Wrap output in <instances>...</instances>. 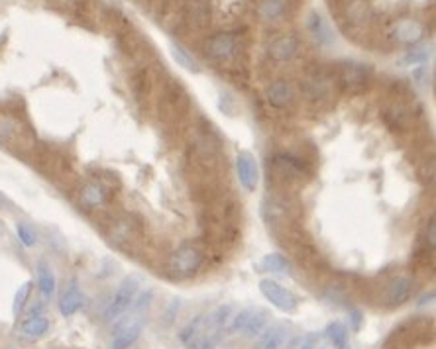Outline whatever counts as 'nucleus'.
<instances>
[{
  "label": "nucleus",
  "instance_id": "1a4fd4ad",
  "mask_svg": "<svg viewBox=\"0 0 436 349\" xmlns=\"http://www.w3.org/2000/svg\"><path fill=\"white\" fill-rule=\"evenodd\" d=\"M206 55L217 61H228L238 53V39L232 34H217L206 41Z\"/></svg>",
  "mask_w": 436,
  "mask_h": 349
},
{
  "label": "nucleus",
  "instance_id": "c85d7f7f",
  "mask_svg": "<svg viewBox=\"0 0 436 349\" xmlns=\"http://www.w3.org/2000/svg\"><path fill=\"white\" fill-rule=\"evenodd\" d=\"M316 349H328L327 341H325V339H323V341H320V346H318V348H316Z\"/></svg>",
  "mask_w": 436,
  "mask_h": 349
},
{
  "label": "nucleus",
  "instance_id": "a878e982",
  "mask_svg": "<svg viewBox=\"0 0 436 349\" xmlns=\"http://www.w3.org/2000/svg\"><path fill=\"white\" fill-rule=\"evenodd\" d=\"M173 57H175L177 63L183 65L187 71H194V73L199 71V63H197V61H194L193 57H191V55H189V53L181 48V46H177V48L173 49Z\"/></svg>",
  "mask_w": 436,
  "mask_h": 349
},
{
  "label": "nucleus",
  "instance_id": "2eb2a0df",
  "mask_svg": "<svg viewBox=\"0 0 436 349\" xmlns=\"http://www.w3.org/2000/svg\"><path fill=\"white\" fill-rule=\"evenodd\" d=\"M297 49H299L297 37L281 36L269 46V57L273 61H291L295 57Z\"/></svg>",
  "mask_w": 436,
  "mask_h": 349
},
{
  "label": "nucleus",
  "instance_id": "9d476101",
  "mask_svg": "<svg viewBox=\"0 0 436 349\" xmlns=\"http://www.w3.org/2000/svg\"><path fill=\"white\" fill-rule=\"evenodd\" d=\"M412 289H415V283L407 275H399V277L391 279L388 289H385V302L389 306H393V308L403 306L412 296Z\"/></svg>",
  "mask_w": 436,
  "mask_h": 349
},
{
  "label": "nucleus",
  "instance_id": "20e7f679",
  "mask_svg": "<svg viewBox=\"0 0 436 349\" xmlns=\"http://www.w3.org/2000/svg\"><path fill=\"white\" fill-rule=\"evenodd\" d=\"M203 265V253L194 245H181L170 257V271L175 279H189Z\"/></svg>",
  "mask_w": 436,
  "mask_h": 349
},
{
  "label": "nucleus",
  "instance_id": "f3484780",
  "mask_svg": "<svg viewBox=\"0 0 436 349\" xmlns=\"http://www.w3.org/2000/svg\"><path fill=\"white\" fill-rule=\"evenodd\" d=\"M423 24L417 22V20H411V18L401 20L399 24L395 26V37L399 39L401 44H415V41H419L423 37Z\"/></svg>",
  "mask_w": 436,
  "mask_h": 349
},
{
  "label": "nucleus",
  "instance_id": "6e6552de",
  "mask_svg": "<svg viewBox=\"0 0 436 349\" xmlns=\"http://www.w3.org/2000/svg\"><path fill=\"white\" fill-rule=\"evenodd\" d=\"M236 171H238L240 185L248 193H254L260 182V169L255 163V157L248 151H240L236 157Z\"/></svg>",
  "mask_w": 436,
  "mask_h": 349
},
{
  "label": "nucleus",
  "instance_id": "f257e3e1",
  "mask_svg": "<svg viewBox=\"0 0 436 349\" xmlns=\"http://www.w3.org/2000/svg\"><path fill=\"white\" fill-rule=\"evenodd\" d=\"M269 326V314L262 308L248 306L232 316L230 330L236 334H244L246 337L260 336Z\"/></svg>",
  "mask_w": 436,
  "mask_h": 349
},
{
  "label": "nucleus",
  "instance_id": "ddd939ff",
  "mask_svg": "<svg viewBox=\"0 0 436 349\" xmlns=\"http://www.w3.org/2000/svg\"><path fill=\"white\" fill-rule=\"evenodd\" d=\"M83 304H85V296H83L81 289L77 287V283L73 281L71 285L65 289V292L61 294L60 312L63 314L65 318H69L73 314L79 312V310L83 308Z\"/></svg>",
  "mask_w": 436,
  "mask_h": 349
},
{
  "label": "nucleus",
  "instance_id": "a211bd4d",
  "mask_svg": "<svg viewBox=\"0 0 436 349\" xmlns=\"http://www.w3.org/2000/svg\"><path fill=\"white\" fill-rule=\"evenodd\" d=\"M325 334H327L328 341H330V346L334 349H350V334H348V328L342 322L328 324Z\"/></svg>",
  "mask_w": 436,
  "mask_h": 349
},
{
  "label": "nucleus",
  "instance_id": "c756f323",
  "mask_svg": "<svg viewBox=\"0 0 436 349\" xmlns=\"http://www.w3.org/2000/svg\"><path fill=\"white\" fill-rule=\"evenodd\" d=\"M4 202H6V198H4V196H2V194H0V206L4 205Z\"/></svg>",
  "mask_w": 436,
  "mask_h": 349
},
{
  "label": "nucleus",
  "instance_id": "f03ea898",
  "mask_svg": "<svg viewBox=\"0 0 436 349\" xmlns=\"http://www.w3.org/2000/svg\"><path fill=\"white\" fill-rule=\"evenodd\" d=\"M140 279L138 277H128L122 281V285L118 287V290L114 292L112 301L109 302L107 310H105V320H116L120 318L122 314L128 312L136 304V299L140 294Z\"/></svg>",
  "mask_w": 436,
  "mask_h": 349
},
{
  "label": "nucleus",
  "instance_id": "423d86ee",
  "mask_svg": "<svg viewBox=\"0 0 436 349\" xmlns=\"http://www.w3.org/2000/svg\"><path fill=\"white\" fill-rule=\"evenodd\" d=\"M179 339H181L185 349H217V339H212L206 334L201 316L191 320L189 324L183 328Z\"/></svg>",
  "mask_w": 436,
  "mask_h": 349
},
{
  "label": "nucleus",
  "instance_id": "0eeeda50",
  "mask_svg": "<svg viewBox=\"0 0 436 349\" xmlns=\"http://www.w3.org/2000/svg\"><path fill=\"white\" fill-rule=\"evenodd\" d=\"M367 69L360 63H346L338 71V84L350 95H360L367 86Z\"/></svg>",
  "mask_w": 436,
  "mask_h": 349
},
{
  "label": "nucleus",
  "instance_id": "5701e85b",
  "mask_svg": "<svg viewBox=\"0 0 436 349\" xmlns=\"http://www.w3.org/2000/svg\"><path fill=\"white\" fill-rule=\"evenodd\" d=\"M285 0H260V16L264 20H275L285 12Z\"/></svg>",
  "mask_w": 436,
  "mask_h": 349
},
{
  "label": "nucleus",
  "instance_id": "393cba45",
  "mask_svg": "<svg viewBox=\"0 0 436 349\" xmlns=\"http://www.w3.org/2000/svg\"><path fill=\"white\" fill-rule=\"evenodd\" d=\"M32 287H34V285L28 281V283H24V285L18 289V292H16V296H14V306H12V310L16 316L22 312V308L26 306V302H28L30 294H32Z\"/></svg>",
  "mask_w": 436,
  "mask_h": 349
},
{
  "label": "nucleus",
  "instance_id": "7ed1b4c3",
  "mask_svg": "<svg viewBox=\"0 0 436 349\" xmlns=\"http://www.w3.org/2000/svg\"><path fill=\"white\" fill-rule=\"evenodd\" d=\"M144 330V318L134 310L120 318L112 330V349H130Z\"/></svg>",
  "mask_w": 436,
  "mask_h": 349
},
{
  "label": "nucleus",
  "instance_id": "dca6fc26",
  "mask_svg": "<svg viewBox=\"0 0 436 349\" xmlns=\"http://www.w3.org/2000/svg\"><path fill=\"white\" fill-rule=\"evenodd\" d=\"M293 100V88L285 81H275L267 88V102L273 109H285Z\"/></svg>",
  "mask_w": 436,
  "mask_h": 349
},
{
  "label": "nucleus",
  "instance_id": "39448f33",
  "mask_svg": "<svg viewBox=\"0 0 436 349\" xmlns=\"http://www.w3.org/2000/svg\"><path fill=\"white\" fill-rule=\"evenodd\" d=\"M260 292L266 296L267 302H271L281 312H295L297 306H299L297 296L291 290L285 289V287H281L279 283L271 281V279H262L260 281Z\"/></svg>",
  "mask_w": 436,
  "mask_h": 349
},
{
  "label": "nucleus",
  "instance_id": "4be33fe9",
  "mask_svg": "<svg viewBox=\"0 0 436 349\" xmlns=\"http://www.w3.org/2000/svg\"><path fill=\"white\" fill-rule=\"evenodd\" d=\"M37 287L42 290V294L48 296V299L55 292V277H53V271H51V267H49L48 263H44V261H39V265H37Z\"/></svg>",
  "mask_w": 436,
  "mask_h": 349
},
{
  "label": "nucleus",
  "instance_id": "aec40b11",
  "mask_svg": "<svg viewBox=\"0 0 436 349\" xmlns=\"http://www.w3.org/2000/svg\"><path fill=\"white\" fill-rule=\"evenodd\" d=\"M187 18H189V22L197 28H205V26L210 24V8H208V4H206L205 0H201V2H191L189 6H187Z\"/></svg>",
  "mask_w": 436,
  "mask_h": 349
},
{
  "label": "nucleus",
  "instance_id": "6ab92c4d",
  "mask_svg": "<svg viewBox=\"0 0 436 349\" xmlns=\"http://www.w3.org/2000/svg\"><path fill=\"white\" fill-rule=\"evenodd\" d=\"M262 269L264 271H269V273H278V275H293V269H291V263L287 261V257H283L281 253H269L262 259Z\"/></svg>",
  "mask_w": 436,
  "mask_h": 349
},
{
  "label": "nucleus",
  "instance_id": "9b49d317",
  "mask_svg": "<svg viewBox=\"0 0 436 349\" xmlns=\"http://www.w3.org/2000/svg\"><path fill=\"white\" fill-rule=\"evenodd\" d=\"M289 326L271 324L257 336L254 349H283V346L289 341Z\"/></svg>",
  "mask_w": 436,
  "mask_h": 349
},
{
  "label": "nucleus",
  "instance_id": "cd10ccee",
  "mask_svg": "<svg viewBox=\"0 0 436 349\" xmlns=\"http://www.w3.org/2000/svg\"><path fill=\"white\" fill-rule=\"evenodd\" d=\"M428 49L426 48H421V49H412V51H409L407 53V57H405V61L407 63H421V61H426L428 59Z\"/></svg>",
  "mask_w": 436,
  "mask_h": 349
},
{
  "label": "nucleus",
  "instance_id": "b1692460",
  "mask_svg": "<svg viewBox=\"0 0 436 349\" xmlns=\"http://www.w3.org/2000/svg\"><path fill=\"white\" fill-rule=\"evenodd\" d=\"M81 202L87 206V208H97L105 202V191H102V187H98L95 182H91V185H87L85 189H83V193H81Z\"/></svg>",
  "mask_w": 436,
  "mask_h": 349
},
{
  "label": "nucleus",
  "instance_id": "bb28decb",
  "mask_svg": "<svg viewBox=\"0 0 436 349\" xmlns=\"http://www.w3.org/2000/svg\"><path fill=\"white\" fill-rule=\"evenodd\" d=\"M16 232H18V238H20V241L24 243L26 247H32V245H36V232L30 228L28 224H24V222H18Z\"/></svg>",
  "mask_w": 436,
  "mask_h": 349
},
{
  "label": "nucleus",
  "instance_id": "f8f14e48",
  "mask_svg": "<svg viewBox=\"0 0 436 349\" xmlns=\"http://www.w3.org/2000/svg\"><path fill=\"white\" fill-rule=\"evenodd\" d=\"M49 330V320L44 314H34L30 318H26L24 322L18 328V336L28 341L39 339L42 336H46Z\"/></svg>",
  "mask_w": 436,
  "mask_h": 349
},
{
  "label": "nucleus",
  "instance_id": "412c9836",
  "mask_svg": "<svg viewBox=\"0 0 436 349\" xmlns=\"http://www.w3.org/2000/svg\"><path fill=\"white\" fill-rule=\"evenodd\" d=\"M307 28L311 30V34L315 36V39H318V44H332V34H330V28L327 26V22L318 16V14H311L309 16V22H307Z\"/></svg>",
  "mask_w": 436,
  "mask_h": 349
},
{
  "label": "nucleus",
  "instance_id": "4468645a",
  "mask_svg": "<svg viewBox=\"0 0 436 349\" xmlns=\"http://www.w3.org/2000/svg\"><path fill=\"white\" fill-rule=\"evenodd\" d=\"M342 14H344V20L350 22L352 26H362L370 20L372 8L367 0H346Z\"/></svg>",
  "mask_w": 436,
  "mask_h": 349
}]
</instances>
